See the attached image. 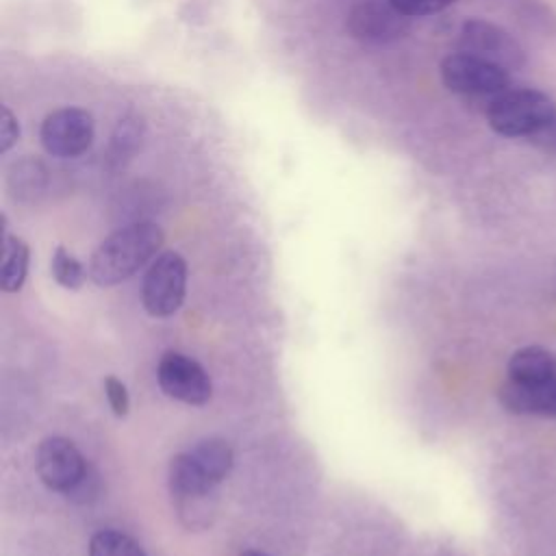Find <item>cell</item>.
<instances>
[{
    "label": "cell",
    "mask_w": 556,
    "mask_h": 556,
    "mask_svg": "<svg viewBox=\"0 0 556 556\" xmlns=\"http://www.w3.org/2000/svg\"><path fill=\"white\" fill-rule=\"evenodd\" d=\"M163 245V230L154 222H135L111 232L91 254L89 276L96 285L109 287L135 276L148 261L156 258Z\"/></svg>",
    "instance_id": "obj_1"
},
{
    "label": "cell",
    "mask_w": 556,
    "mask_h": 556,
    "mask_svg": "<svg viewBox=\"0 0 556 556\" xmlns=\"http://www.w3.org/2000/svg\"><path fill=\"white\" fill-rule=\"evenodd\" d=\"M556 115V102L541 89H504L486 104V122L502 137H532Z\"/></svg>",
    "instance_id": "obj_2"
},
{
    "label": "cell",
    "mask_w": 556,
    "mask_h": 556,
    "mask_svg": "<svg viewBox=\"0 0 556 556\" xmlns=\"http://www.w3.org/2000/svg\"><path fill=\"white\" fill-rule=\"evenodd\" d=\"M447 91L458 96H497L508 89L510 72L469 52H452L439 65Z\"/></svg>",
    "instance_id": "obj_3"
},
{
    "label": "cell",
    "mask_w": 556,
    "mask_h": 556,
    "mask_svg": "<svg viewBox=\"0 0 556 556\" xmlns=\"http://www.w3.org/2000/svg\"><path fill=\"white\" fill-rule=\"evenodd\" d=\"M458 50L491 61L508 72L526 65L523 46L506 28L482 17H467L460 24Z\"/></svg>",
    "instance_id": "obj_4"
},
{
    "label": "cell",
    "mask_w": 556,
    "mask_h": 556,
    "mask_svg": "<svg viewBox=\"0 0 556 556\" xmlns=\"http://www.w3.org/2000/svg\"><path fill=\"white\" fill-rule=\"evenodd\" d=\"M187 285V263L178 252L159 254L141 285V300L146 311L152 317H169L174 315L185 300Z\"/></svg>",
    "instance_id": "obj_5"
},
{
    "label": "cell",
    "mask_w": 556,
    "mask_h": 556,
    "mask_svg": "<svg viewBox=\"0 0 556 556\" xmlns=\"http://www.w3.org/2000/svg\"><path fill=\"white\" fill-rule=\"evenodd\" d=\"M96 137V124L89 111L63 106L48 113L39 126V141L50 156L74 159L87 152Z\"/></svg>",
    "instance_id": "obj_6"
},
{
    "label": "cell",
    "mask_w": 556,
    "mask_h": 556,
    "mask_svg": "<svg viewBox=\"0 0 556 556\" xmlns=\"http://www.w3.org/2000/svg\"><path fill=\"white\" fill-rule=\"evenodd\" d=\"M348 33L363 43H391L410 28V17L400 13L391 0H361L345 20Z\"/></svg>",
    "instance_id": "obj_7"
},
{
    "label": "cell",
    "mask_w": 556,
    "mask_h": 556,
    "mask_svg": "<svg viewBox=\"0 0 556 556\" xmlns=\"http://www.w3.org/2000/svg\"><path fill=\"white\" fill-rule=\"evenodd\" d=\"M159 384L165 395L191 404V406H202L211 400L213 387L211 378L204 371V367L178 352H167L156 369Z\"/></svg>",
    "instance_id": "obj_8"
},
{
    "label": "cell",
    "mask_w": 556,
    "mask_h": 556,
    "mask_svg": "<svg viewBox=\"0 0 556 556\" xmlns=\"http://www.w3.org/2000/svg\"><path fill=\"white\" fill-rule=\"evenodd\" d=\"M35 467L48 489L65 493L83 478L87 463L70 439L48 437L37 447Z\"/></svg>",
    "instance_id": "obj_9"
},
{
    "label": "cell",
    "mask_w": 556,
    "mask_h": 556,
    "mask_svg": "<svg viewBox=\"0 0 556 556\" xmlns=\"http://www.w3.org/2000/svg\"><path fill=\"white\" fill-rule=\"evenodd\" d=\"M497 400L504 410L513 415H536L556 419V378L541 382H517L508 378L500 387Z\"/></svg>",
    "instance_id": "obj_10"
},
{
    "label": "cell",
    "mask_w": 556,
    "mask_h": 556,
    "mask_svg": "<svg viewBox=\"0 0 556 556\" xmlns=\"http://www.w3.org/2000/svg\"><path fill=\"white\" fill-rule=\"evenodd\" d=\"M169 489L178 502H202L215 489L189 452L176 454L169 463Z\"/></svg>",
    "instance_id": "obj_11"
},
{
    "label": "cell",
    "mask_w": 556,
    "mask_h": 556,
    "mask_svg": "<svg viewBox=\"0 0 556 556\" xmlns=\"http://www.w3.org/2000/svg\"><path fill=\"white\" fill-rule=\"evenodd\" d=\"M506 371L517 382L549 380L556 378V356L547 348L523 345L510 354Z\"/></svg>",
    "instance_id": "obj_12"
},
{
    "label": "cell",
    "mask_w": 556,
    "mask_h": 556,
    "mask_svg": "<svg viewBox=\"0 0 556 556\" xmlns=\"http://www.w3.org/2000/svg\"><path fill=\"white\" fill-rule=\"evenodd\" d=\"M189 454L213 484H219L232 469V450L222 439H202Z\"/></svg>",
    "instance_id": "obj_13"
},
{
    "label": "cell",
    "mask_w": 556,
    "mask_h": 556,
    "mask_svg": "<svg viewBox=\"0 0 556 556\" xmlns=\"http://www.w3.org/2000/svg\"><path fill=\"white\" fill-rule=\"evenodd\" d=\"M2 250H4L2 252V289L7 293H13V291H20L24 285L30 250L26 241L13 235H4Z\"/></svg>",
    "instance_id": "obj_14"
},
{
    "label": "cell",
    "mask_w": 556,
    "mask_h": 556,
    "mask_svg": "<svg viewBox=\"0 0 556 556\" xmlns=\"http://www.w3.org/2000/svg\"><path fill=\"white\" fill-rule=\"evenodd\" d=\"M513 13L517 15L515 20L528 28L534 30L543 37L556 35V13L543 2V0H508Z\"/></svg>",
    "instance_id": "obj_15"
},
{
    "label": "cell",
    "mask_w": 556,
    "mask_h": 556,
    "mask_svg": "<svg viewBox=\"0 0 556 556\" xmlns=\"http://www.w3.org/2000/svg\"><path fill=\"white\" fill-rule=\"evenodd\" d=\"M89 556H146L141 545L124 532L100 530L89 541Z\"/></svg>",
    "instance_id": "obj_16"
},
{
    "label": "cell",
    "mask_w": 556,
    "mask_h": 556,
    "mask_svg": "<svg viewBox=\"0 0 556 556\" xmlns=\"http://www.w3.org/2000/svg\"><path fill=\"white\" fill-rule=\"evenodd\" d=\"M50 269H52L54 280L65 289H78V287H83V282L87 278L83 263L74 254H70L63 245L54 248Z\"/></svg>",
    "instance_id": "obj_17"
},
{
    "label": "cell",
    "mask_w": 556,
    "mask_h": 556,
    "mask_svg": "<svg viewBox=\"0 0 556 556\" xmlns=\"http://www.w3.org/2000/svg\"><path fill=\"white\" fill-rule=\"evenodd\" d=\"M141 132H143V119L137 113H126L119 119V124L111 137V148H113L115 156L128 154L135 148H139Z\"/></svg>",
    "instance_id": "obj_18"
},
{
    "label": "cell",
    "mask_w": 556,
    "mask_h": 556,
    "mask_svg": "<svg viewBox=\"0 0 556 556\" xmlns=\"http://www.w3.org/2000/svg\"><path fill=\"white\" fill-rule=\"evenodd\" d=\"M46 169L39 161H33V159H22L17 163H13L11 167V176L9 178H15L17 180V189L20 191H26V193H33L37 189H41L43 180H46Z\"/></svg>",
    "instance_id": "obj_19"
},
{
    "label": "cell",
    "mask_w": 556,
    "mask_h": 556,
    "mask_svg": "<svg viewBox=\"0 0 556 556\" xmlns=\"http://www.w3.org/2000/svg\"><path fill=\"white\" fill-rule=\"evenodd\" d=\"M456 0H391V4L406 17H426L445 11Z\"/></svg>",
    "instance_id": "obj_20"
},
{
    "label": "cell",
    "mask_w": 556,
    "mask_h": 556,
    "mask_svg": "<svg viewBox=\"0 0 556 556\" xmlns=\"http://www.w3.org/2000/svg\"><path fill=\"white\" fill-rule=\"evenodd\" d=\"M104 393H106V400H109L111 410H113L117 417H126V415H128V406H130L126 384H124L119 378H115V376H106V378H104Z\"/></svg>",
    "instance_id": "obj_21"
},
{
    "label": "cell",
    "mask_w": 556,
    "mask_h": 556,
    "mask_svg": "<svg viewBox=\"0 0 556 556\" xmlns=\"http://www.w3.org/2000/svg\"><path fill=\"white\" fill-rule=\"evenodd\" d=\"M98 491H100L98 476H96V471L87 465L83 478H80L70 491H65V495H67V500H72V502H76V504H87V502H91L93 497H98Z\"/></svg>",
    "instance_id": "obj_22"
},
{
    "label": "cell",
    "mask_w": 556,
    "mask_h": 556,
    "mask_svg": "<svg viewBox=\"0 0 556 556\" xmlns=\"http://www.w3.org/2000/svg\"><path fill=\"white\" fill-rule=\"evenodd\" d=\"M20 139V122L15 113L4 104L0 115V152L7 154Z\"/></svg>",
    "instance_id": "obj_23"
},
{
    "label": "cell",
    "mask_w": 556,
    "mask_h": 556,
    "mask_svg": "<svg viewBox=\"0 0 556 556\" xmlns=\"http://www.w3.org/2000/svg\"><path fill=\"white\" fill-rule=\"evenodd\" d=\"M530 141L539 150H543L547 154H556V115H554V119L545 128H541L536 135H532Z\"/></svg>",
    "instance_id": "obj_24"
},
{
    "label": "cell",
    "mask_w": 556,
    "mask_h": 556,
    "mask_svg": "<svg viewBox=\"0 0 556 556\" xmlns=\"http://www.w3.org/2000/svg\"><path fill=\"white\" fill-rule=\"evenodd\" d=\"M241 556H269V554H263V552H256V549H250V552H243Z\"/></svg>",
    "instance_id": "obj_25"
}]
</instances>
